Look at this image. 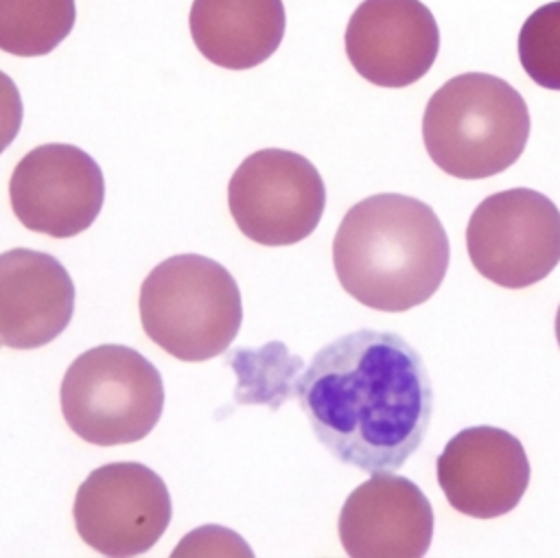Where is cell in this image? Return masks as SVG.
<instances>
[{
  "label": "cell",
  "instance_id": "obj_1",
  "mask_svg": "<svg viewBox=\"0 0 560 558\" xmlns=\"http://www.w3.org/2000/svg\"><path fill=\"white\" fill-rule=\"evenodd\" d=\"M295 396L332 457L365 473L400 468L422 444L433 414L420 354L400 335L372 328L319 348Z\"/></svg>",
  "mask_w": 560,
  "mask_h": 558
},
{
  "label": "cell",
  "instance_id": "obj_16",
  "mask_svg": "<svg viewBox=\"0 0 560 558\" xmlns=\"http://www.w3.org/2000/svg\"><path fill=\"white\" fill-rule=\"evenodd\" d=\"M238 376L236 403H265L278 409L293 392L304 361L287 350L282 341L265 344L258 350L238 348L228 359Z\"/></svg>",
  "mask_w": 560,
  "mask_h": 558
},
{
  "label": "cell",
  "instance_id": "obj_13",
  "mask_svg": "<svg viewBox=\"0 0 560 558\" xmlns=\"http://www.w3.org/2000/svg\"><path fill=\"white\" fill-rule=\"evenodd\" d=\"M72 311V278L52 254L26 247L0 254V346H46L70 324Z\"/></svg>",
  "mask_w": 560,
  "mask_h": 558
},
{
  "label": "cell",
  "instance_id": "obj_17",
  "mask_svg": "<svg viewBox=\"0 0 560 558\" xmlns=\"http://www.w3.org/2000/svg\"><path fill=\"white\" fill-rule=\"evenodd\" d=\"M518 59L545 90H560V0L538 7L521 26Z\"/></svg>",
  "mask_w": 560,
  "mask_h": 558
},
{
  "label": "cell",
  "instance_id": "obj_9",
  "mask_svg": "<svg viewBox=\"0 0 560 558\" xmlns=\"http://www.w3.org/2000/svg\"><path fill=\"white\" fill-rule=\"evenodd\" d=\"M9 199L26 230L70 239L88 230L103 208V171L74 144H39L13 168Z\"/></svg>",
  "mask_w": 560,
  "mask_h": 558
},
{
  "label": "cell",
  "instance_id": "obj_11",
  "mask_svg": "<svg viewBox=\"0 0 560 558\" xmlns=\"http://www.w3.org/2000/svg\"><path fill=\"white\" fill-rule=\"evenodd\" d=\"M438 484L457 512L494 519L514 510L529 484V460L518 438L499 427L455 433L435 462Z\"/></svg>",
  "mask_w": 560,
  "mask_h": 558
},
{
  "label": "cell",
  "instance_id": "obj_18",
  "mask_svg": "<svg viewBox=\"0 0 560 558\" xmlns=\"http://www.w3.org/2000/svg\"><path fill=\"white\" fill-rule=\"evenodd\" d=\"M22 96L15 81L0 70V153L15 140L22 127Z\"/></svg>",
  "mask_w": 560,
  "mask_h": 558
},
{
  "label": "cell",
  "instance_id": "obj_4",
  "mask_svg": "<svg viewBox=\"0 0 560 558\" xmlns=\"http://www.w3.org/2000/svg\"><path fill=\"white\" fill-rule=\"evenodd\" d=\"M138 306L149 339L182 361L225 352L243 322L234 276L201 254H177L155 265L140 287Z\"/></svg>",
  "mask_w": 560,
  "mask_h": 558
},
{
  "label": "cell",
  "instance_id": "obj_19",
  "mask_svg": "<svg viewBox=\"0 0 560 558\" xmlns=\"http://www.w3.org/2000/svg\"><path fill=\"white\" fill-rule=\"evenodd\" d=\"M556 339H558V346H560V306H558V313H556Z\"/></svg>",
  "mask_w": 560,
  "mask_h": 558
},
{
  "label": "cell",
  "instance_id": "obj_5",
  "mask_svg": "<svg viewBox=\"0 0 560 558\" xmlns=\"http://www.w3.org/2000/svg\"><path fill=\"white\" fill-rule=\"evenodd\" d=\"M61 414L68 427L96 446L131 444L162 416L164 383L138 350L103 344L81 352L63 374Z\"/></svg>",
  "mask_w": 560,
  "mask_h": 558
},
{
  "label": "cell",
  "instance_id": "obj_10",
  "mask_svg": "<svg viewBox=\"0 0 560 558\" xmlns=\"http://www.w3.org/2000/svg\"><path fill=\"white\" fill-rule=\"evenodd\" d=\"M440 50V28L420 0H363L346 26L352 68L381 88L422 79Z\"/></svg>",
  "mask_w": 560,
  "mask_h": 558
},
{
  "label": "cell",
  "instance_id": "obj_8",
  "mask_svg": "<svg viewBox=\"0 0 560 558\" xmlns=\"http://www.w3.org/2000/svg\"><path fill=\"white\" fill-rule=\"evenodd\" d=\"M79 536L103 556L149 551L171 523V495L162 477L140 462L94 468L74 497Z\"/></svg>",
  "mask_w": 560,
  "mask_h": 558
},
{
  "label": "cell",
  "instance_id": "obj_15",
  "mask_svg": "<svg viewBox=\"0 0 560 558\" xmlns=\"http://www.w3.org/2000/svg\"><path fill=\"white\" fill-rule=\"evenodd\" d=\"M74 20V0H0V50L48 55L70 35Z\"/></svg>",
  "mask_w": 560,
  "mask_h": 558
},
{
  "label": "cell",
  "instance_id": "obj_7",
  "mask_svg": "<svg viewBox=\"0 0 560 558\" xmlns=\"http://www.w3.org/2000/svg\"><path fill=\"white\" fill-rule=\"evenodd\" d=\"M228 206L238 230L254 243L293 245L317 228L326 186L304 155L260 149L247 155L230 177Z\"/></svg>",
  "mask_w": 560,
  "mask_h": 558
},
{
  "label": "cell",
  "instance_id": "obj_6",
  "mask_svg": "<svg viewBox=\"0 0 560 558\" xmlns=\"http://www.w3.org/2000/svg\"><path fill=\"white\" fill-rule=\"evenodd\" d=\"M466 247L472 267L490 282L529 287L560 263V210L532 188L494 193L470 214Z\"/></svg>",
  "mask_w": 560,
  "mask_h": 558
},
{
  "label": "cell",
  "instance_id": "obj_2",
  "mask_svg": "<svg viewBox=\"0 0 560 558\" xmlns=\"http://www.w3.org/2000/svg\"><path fill=\"white\" fill-rule=\"evenodd\" d=\"M451 258L446 230L431 206L381 193L354 204L332 241L341 287L361 304L398 313L427 302Z\"/></svg>",
  "mask_w": 560,
  "mask_h": 558
},
{
  "label": "cell",
  "instance_id": "obj_14",
  "mask_svg": "<svg viewBox=\"0 0 560 558\" xmlns=\"http://www.w3.org/2000/svg\"><path fill=\"white\" fill-rule=\"evenodd\" d=\"M188 26L197 50L228 70H249L280 46L282 0H192Z\"/></svg>",
  "mask_w": 560,
  "mask_h": 558
},
{
  "label": "cell",
  "instance_id": "obj_3",
  "mask_svg": "<svg viewBox=\"0 0 560 558\" xmlns=\"http://www.w3.org/2000/svg\"><path fill=\"white\" fill-rule=\"evenodd\" d=\"M422 138L429 158L444 173L481 179L521 158L529 138V112L505 79L464 72L431 94Z\"/></svg>",
  "mask_w": 560,
  "mask_h": 558
},
{
  "label": "cell",
  "instance_id": "obj_12",
  "mask_svg": "<svg viewBox=\"0 0 560 558\" xmlns=\"http://www.w3.org/2000/svg\"><path fill=\"white\" fill-rule=\"evenodd\" d=\"M433 538V508L402 475L374 473L339 512V540L354 558H418Z\"/></svg>",
  "mask_w": 560,
  "mask_h": 558
}]
</instances>
